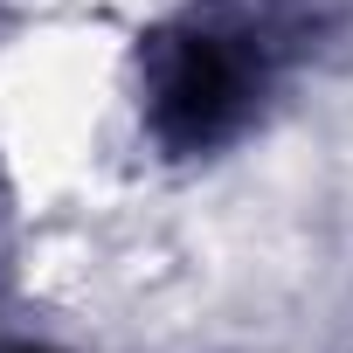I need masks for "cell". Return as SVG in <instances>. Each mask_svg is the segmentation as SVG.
<instances>
[{
    "instance_id": "6da1fadb",
    "label": "cell",
    "mask_w": 353,
    "mask_h": 353,
    "mask_svg": "<svg viewBox=\"0 0 353 353\" xmlns=\"http://www.w3.org/2000/svg\"><path fill=\"white\" fill-rule=\"evenodd\" d=\"M256 70L222 35H173L152 63V125L173 152H201L250 118Z\"/></svg>"
}]
</instances>
